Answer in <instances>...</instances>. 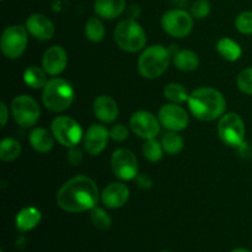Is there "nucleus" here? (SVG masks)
<instances>
[{"instance_id": "obj_18", "label": "nucleus", "mask_w": 252, "mask_h": 252, "mask_svg": "<svg viewBox=\"0 0 252 252\" xmlns=\"http://www.w3.org/2000/svg\"><path fill=\"white\" fill-rule=\"evenodd\" d=\"M94 112H95L96 118L100 120L101 122L112 123L118 117L120 108H118L117 102L112 97L101 95L94 101Z\"/></svg>"}, {"instance_id": "obj_22", "label": "nucleus", "mask_w": 252, "mask_h": 252, "mask_svg": "<svg viewBox=\"0 0 252 252\" xmlns=\"http://www.w3.org/2000/svg\"><path fill=\"white\" fill-rule=\"evenodd\" d=\"M174 64L180 70L192 71L198 68L199 58L194 52L182 49V51H177L174 53Z\"/></svg>"}, {"instance_id": "obj_6", "label": "nucleus", "mask_w": 252, "mask_h": 252, "mask_svg": "<svg viewBox=\"0 0 252 252\" xmlns=\"http://www.w3.org/2000/svg\"><path fill=\"white\" fill-rule=\"evenodd\" d=\"M245 125L238 113L229 112L221 116L218 123V133L224 144L231 148L243 145L245 139Z\"/></svg>"}, {"instance_id": "obj_17", "label": "nucleus", "mask_w": 252, "mask_h": 252, "mask_svg": "<svg viewBox=\"0 0 252 252\" xmlns=\"http://www.w3.org/2000/svg\"><path fill=\"white\" fill-rule=\"evenodd\" d=\"M128 199H129V189L121 182H113L108 185L101 194L102 203L111 209L121 208L127 203Z\"/></svg>"}, {"instance_id": "obj_12", "label": "nucleus", "mask_w": 252, "mask_h": 252, "mask_svg": "<svg viewBox=\"0 0 252 252\" xmlns=\"http://www.w3.org/2000/svg\"><path fill=\"white\" fill-rule=\"evenodd\" d=\"M130 128L137 135H139L143 139H154L160 132L159 118L155 117L153 113L147 111H138L134 112L129 121Z\"/></svg>"}, {"instance_id": "obj_28", "label": "nucleus", "mask_w": 252, "mask_h": 252, "mask_svg": "<svg viewBox=\"0 0 252 252\" xmlns=\"http://www.w3.org/2000/svg\"><path fill=\"white\" fill-rule=\"evenodd\" d=\"M162 148H164V152H166L167 154H179L182 149H184V138L181 135H179L175 132L166 133V134L162 137L161 140Z\"/></svg>"}, {"instance_id": "obj_29", "label": "nucleus", "mask_w": 252, "mask_h": 252, "mask_svg": "<svg viewBox=\"0 0 252 252\" xmlns=\"http://www.w3.org/2000/svg\"><path fill=\"white\" fill-rule=\"evenodd\" d=\"M162 153H164L162 144L158 142L155 138L145 140L144 145H143V154H144L145 159L152 162H157L162 158Z\"/></svg>"}, {"instance_id": "obj_36", "label": "nucleus", "mask_w": 252, "mask_h": 252, "mask_svg": "<svg viewBox=\"0 0 252 252\" xmlns=\"http://www.w3.org/2000/svg\"><path fill=\"white\" fill-rule=\"evenodd\" d=\"M135 182H137V186L142 189H149L153 187V181L148 175H138L135 177Z\"/></svg>"}, {"instance_id": "obj_5", "label": "nucleus", "mask_w": 252, "mask_h": 252, "mask_svg": "<svg viewBox=\"0 0 252 252\" xmlns=\"http://www.w3.org/2000/svg\"><path fill=\"white\" fill-rule=\"evenodd\" d=\"M115 41L121 49L129 53L142 51L147 43V34L135 20L127 19L116 26Z\"/></svg>"}, {"instance_id": "obj_35", "label": "nucleus", "mask_w": 252, "mask_h": 252, "mask_svg": "<svg viewBox=\"0 0 252 252\" xmlns=\"http://www.w3.org/2000/svg\"><path fill=\"white\" fill-rule=\"evenodd\" d=\"M66 159H68L69 164H70L71 166H76V165H79L83 161V152H81L76 145L75 147L69 148V152L68 154H66Z\"/></svg>"}, {"instance_id": "obj_38", "label": "nucleus", "mask_w": 252, "mask_h": 252, "mask_svg": "<svg viewBox=\"0 0 252 252\" xmlns=\"http://www.w3.org/2000/svg\"><path fill=\"white\" fill-rule=\"evenodd\" d=\"M172 1H174V4L179 5V6H184L187 2V0H172Z\"/></svg>"}, {"instance_id": "obj_1", "label": "nucleus", "mask_w": 252, "mask_h": 252, "mask_svg": "<svg viewBox=\"0 0 252 252\" xmlns=\"http://www.w3.org/2000/svg\"><path fill=\"white\" fill-rule=\"evenodd\" d=\"M98 201V189L86 176H76L66 181L57 194V203L69 213H80L93 209Z\"/></svg>"}, {"instance_id": "obj_37", "label": "nucleus", "mask_w": 252, "mask_h": 252, "mask_svg": "<svg viewBox=\"0 0 252 252\" xmlns=\"http://www.w3.org/2000/svg\"><path fill=\"white\" fill-rule=\"evenodd\" d=\"M0 110H1V115H0V121H1V127H5L9 118V111H7V106L4 102L0 103Z\"/></svg>"}, {"instance_id": "obj_3", "label": "nucleus", "mask_w": 252, "mask_h": 252, "mask_svg": "<svg viewBox=\"0 0 252 252\" xmlns=\"http://www.w3.org/2000/svg\"><path fill=\"white\" fill-rule=\"evenodd\" d=\"M171 58V51L161 44L148 47L138 61V70L145 79H157L167 70Z\"/></svg>"}, {"instance_id": "obj_40", "label": "nucleus", "mask_w": 252, "mask_h": 252, "mask_svg": "<svg viewBox=\"0 0 252 252\" xmlns=\"http://www.w3.org/2000/svg\"><path fill=\"white\" fill-rule=\"evenodd\" d=\"M161 252H171V251H169V250H164V251H161Z\"/></svg>"}, {"instance_id": "obj_9", "label": "nucleus", "mask_w": 252, "mask_h": 252, "mask_svg": "<svg viewBox=\"0 0 252 252\" xmlns=\"http://www.w3.org/2000/svg\"><path fill=\"white\" fill-rule=\"evenodd\" d=\"M161 26L167 34L176 38H184L193 29V16L181 9L165 12L161 17Z\"/></svg>"}, {"instance_id": "obj_16", "label": "nucleus", "mask_w": 252, "mask_h": 252, "mask_svg": "<svg viewBox=\"0 0 252 252\" xmlns=\"http://www.w3.org/2000/svg\"><path fill=\"white\" fill-rule=\"evenodd\" d=\"M68 63V56L63 47L53 46L46 51L42 61L44 71L49 75H59L65 69Z\"/></svg>"}, {"instance_id": "obj_26", "label": "nucleus", "mask_w": 252, "mask_h": 252, "mask_svg": "<svg viewBox=\"0 0 252 252\" xmlns=\"http://www.w3.org/2000/svg\"><path fill=\"white\" fill-rule=\"evenodd\" d=\"M21 154V145L12 138H5L0 144V159L2 161H12Z\"/></svg>"}, {"instance_id": "obj_2", "label": "nucleus", "mask_w": 252, "mask_h": 252, "mask_svg": "<svg viewBox=\"0 0 252 252\" xmlns=\"http://www.w3.org/2000/svg\"><path fill=\"white\" fill-rule=\"evenodd\" d=\"M189 107L192 115L199 121H214L225 112L224 96L213 88H199L189 95Z\"/></svg>"}, {"instance_id": "obj_13", "label": "nucleus", "mask_w": 252, "mask_h": 252, "mask_svg": "<svg viewBox=\"0 0 252 252\" xmlns=\"http://www.w3.org/2000/svg\"><path fill=\"white\" fill-rule=\"evenodd\" d=\"M159 118L161 126L171 132H180L189 126V113L179 103H166L159 111Z\"/></svg>"}, {"instance_id": "obj_25", "label": "nucleus", "mask_w": 252, "mask_h": 252, "mask_svg": "<svg viewBox=\"0 0 252 252\" xmlns=\"http://www.w3.org/2000/svg\"><path fill=\"white\" fill-rule=\"evenodd\" d=\"M164 96L172 103H185L189 102V95L187 93L186 88L182 86L181 84L171 83L167 84L164 89Z\"/></svg>"}, {"instance_id": "obj_30", "label": "nucleus", "mask_w": 252, "mask_h": 252, "mask_svg": "<svg viewBox=\"0 0 252 252\" xmlns=\"http://www.w3.org/2000/svg\"><path fill=\"white\" fill-rule=\"evenodd\" d=\"M90 219L95 228L100 229V230H107L111 228L112 224V219L108 216L107 212H105L101 208H93L90 213Z\"/></svg>"}, {"instance_id": "obj_14", "label": "nucleus", "mask_w": 252, "mask_h": 252, "mask_svg": "<svg viewBox=\"0 0 252 252\" xmlns=\"http://www.w3.org/2000/svg\"><path fill=\"white\" fill-rule=\"evenodd\" d=\"M108 137H110V132L105 126H90L84 135V148L89 154L98 155L105 150Z\"/></svg>"}, {"instance_id": "obj_39", "label": "nucleus", "mask_w": 252, "mask_h": 252, "mask_svg": "<svg viewBox=\"0 0 252 252\" xmlns=\"http://www.w3.org/2000/svg\"><path fill=\"white\" fill-rule=\"evenodd\" d=\"M231 252H251V251L246 250V249H235V250H233Z\"/></svg>"}, {"instance_id": "obj_8", "label": "nucleus", "mask_w": 252, "mask_h": 252, "mask_svg": "<svg viewBox=\"0 0 252 252\" xmlns=\"http://www.w3.org/2000/svg\"><path fill=\"white\" fill-rule=\"evenodd\" d=\"M27 30L26 27L14 25L4 30L0 39V46L4 56L9 59H16L24 54L27 47Z\"/></svg>"}, {"instance_id": "obj_20", "label": "nucleus", "mask_w": 252, "mask_h": 252, "mask_svg": "<svg viewBox=\"0 0 252 252\" xmlns=\"http://www.w3.org/2000/svg\"><path fill=\"white\" fill-rule=\"evenodd\" d=\"M42 218L41 212L34 207H26L16 216V228L21 231H29L36 228Z\"/></svg>"}, {"instance_id": "obj_10", "label": "nucleus", "mask_w": 252, "mask_h": 252, "mask_svg": "<svg viewBox=\"0 0 252 252\" xmlns=\"http://www.w3.org/2000/svg\"><path fill=\"white\" fill-rule=\"evenodd\" d=\"M11 113L17 125L29 128L36 125L41 115V110L33 98L27 95H20L12 100Z\"/></svg>"}, {"instance_id": "obj_24", "label": "nucleus", "mask_w": 252, "mask_h": 252, "mask_svg": "<svg viewBox=\"0 0 252 252\" xmlns=\"http://www.w3.org/2000/svg\"><path fill=\"white\" fill-rule=\"evenodd\" d=\"M44 69L42 70L41 68L36 65L29 66L24 73V80L26 85L31 89H41L44 88L47 84V76Z\"/></svg>"}, {"instance_id": "obj_34", "label": "nucleus", "mask_w": 252, "mask_h": 252, "mask_svg": "<svg viewBox=\"0 0 252 252\" xmlns=\"http://www.w3.org/2000/svg\"><path fill=\"white\" fill-rule=\"evenodd\" d=\"M129 135L128 128L123 125H116L110 129V137L116 142H123Z\"/></svg>"}, {"instance_id": "obj_21", "label": "nucleus", "mask_w": 252, "mask_h": 252, "mask_svg": "<svg viewBox=\"0 0 252 252\" xmlns=\"http://www.w3.org/2000/svg\"><path fill=\"white\" fill-rule=\"evenodd\" d=\"M30 143L32 148L38 153H48L51 152L54 145L53 134L43 128H34L30 133Z\"/></svg>"}, {"instance_id": "obj_19", "label": "nucleus", "mask_w": 252, "mask_h": 252, "mask_svg": "<svg viewBox=\"0 0 252 252\" xmlns=\"http://www.w3.org/2000/svg\"><path fill=\"white\" fill-rule=\"evenodd\" d=\"M126 9V0H95L94 10L98 17L113 20Z\"/></svg>"}, {"instance_id": "obj_15", "label": "nucleus", "mask_w": 252, "mask_h": 252, "mask_svg": "<svg viewBox=\"0 0 252 252\" xmlns=\"http://www.w3.org/2000/svg\"><path fill=\"white\" fill-rule=\"evenodd\" d=\"M26 30L39 41H48L54 34V25L46 15L33 14L26 20Z\"/></svg>"}, {"instance_id": "obj_4", "label": "nucleus", "mask_w": 252, "mask_h": 252, "mask_svg": "<svg viewBox=\"0 0 252 252\" xmlns=\"http://www.w3.org/2000/svg\"><path fill=\"white\" fill-rule=\"evenodd\" d=\"M74 89L66 80L53 78L47 81L43 88L42 100L47 110L52 112H62L70 107L74 101Z\"/></svg>"}, {"instance_id": "obj_7", "label": "nucleus", "mask_w": 252, "mask_h": 252, "mask_svg": "<svg viewBox=\"0 0 252 252\" xmlns=\"http://www.w3.org/2000/svg\"><path fill=\"white\" fill-rule=\"evenodd\" d=\"M51 129L57 142L66 148L75 147L83 139V129L80 125L68 116H59L54 118Z\"/></svg>"}, {"instance_id": "obj_33", "label": "nucleus", "mask_w": 252, "mask_h": 252, "mask_svg": "<svg viewBox=\"0 0 252 252\" xmlns=\"http://www.w3.org/2000/svg\"><path fill=\"white\" fill-rule=\"evenodd\" d=\"M209 12H211V4L208 0H197L192 4L189 14L194 19H204L206 16H208Z\"/></svg>"}, {"instance_id": "obj_27", "label": "nucleus", "mask_w": 252, "mask_h": 252, "mask_svg": "<svg viewBox=\"0 0 252 252\" xmlns=\"http://www.w3.org/2000/svg\"><path fill=\"white\" fill-rule=\"evenodd\" d=\"M105 26L97 17H90L85 25V34L89 41L97 43L101 42L105 37Z\"/></svg>"}, {"instance_id": "obj_41", "label": "nucleus", "mask_w": 252, "mask_h": 252, "mask_svg": "<svg viewBox=\"0 0 252 252\" xmlns=\"http://www.w3.org/2000/svg\"><path fill=\"white\" fill-rule=\"evenodd\" d=\"M0 252H4V251H2V250H1V251H0Z\"/></svg>"}, {"instance_id": "obj_31", "label": "nucleus", "mask_w": 252, "mask_h": 252, "mask_svg": "<svg viewBox=\"0 0 252 252\" xmlns=\"http://www.w3.org/2000/svg\"><path fill=\"white\" fill-rule=\"evenodd\" d=\"M236 84H238V88L241 93L246 94V95H252V66L244 69L239 74Z\"/></svg>"}, {"instance_id": "obj_11", "label": "nucleus", "mask_w": 252, "mask_h": 252, "mask_svg": "<svg viewBox=\"0 0 252 252\" xmlns=\"http://www.w3.org/2000/svg\"><path fill=\"white\" fill-rule=\"evenodd\" d=\"M111 167L118 179L133 180L138 176V160L133 152L126 148L116 150L111 158Z\"/></svg>"}, {"instance_id": "obj_32", "label": "nucleus", "mask_w": 252, "mask_h": 252, "mask_svg": "<svg viewBox=\"0 0 252 252\" xmlns=\"http://www.w3.org/2000/svg\"><path fill=\"white\" fill-rule=\"evenodd\" d=\"M235 27L244 34H252V11H244L238 15Z\"/></svg>"}, {"instance_id": "obj_23", "label": "nucleus", "mask_w": 252, "mask_h": 252, "mask_svg": "<svg viewBox=\"0 0 252 252\" xmlns=\"http://www.w3.org/2000/svg\"><path fill=\"white\" fill-rule=\"evenodd\" d=\"M217 51L219 52L224 59L229 62H236L243 54V49H241L240 44L235 42L234 39L224 37L220 38L217 43Z\"/></svg>"}]
</instances>
